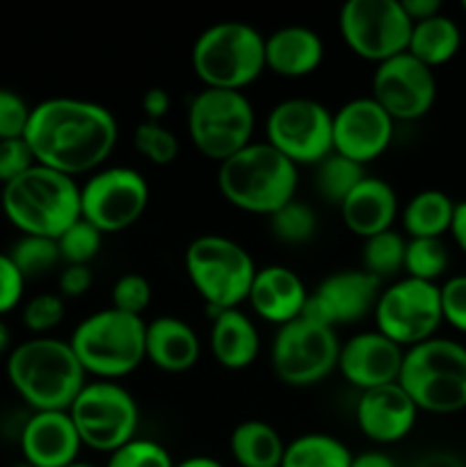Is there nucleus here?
I'll return each mask as SVG.
<instances>
[{"mask_svg":"<svg viewBox=\"0 0 466 467\" xmlns=\"http://www.w3.org/2000/svg\"><path fill=\"white\" fill-rule=\"evenodd\" d=\"M146 322L112 306L96 310L73 328L69 345L85 374L96 381H119L146 360Z\"/></svg>","mask_w":466,"mask_h":467,"instance_id":"6","label":"nucleus"},{"mask_svg":"<svg viewBox=\"0 0 466 467\" xmlns=\"http://www.w3.org/2000/svg\"><path fill=\"white\" fill-rule=\"evenodd\" d=\"M414 467H466L461 463L457 456L446 454V451H434V454L423 456L418 459V463H414Z\"/></svg>","mask_w":466,"mask_h":467,"instance_id":"50","label":"nucleus"},{"mask_svg":"<svg viewBox=\"0 0 466 467\" xmlns=\"http://www.w3.org/2000/svg\"><path fill=\"white\" fill-rule=\"evenodd\" d=\"M418 409L400 383L361 392L356 401V427L375 445H393L405 441L416 427Z\"/></svg>","mask_w":466,"mask_h":467,"instance_id":"21","label":"nucleus"},{"mask_svg":"<svg viewBox=\"0 0 466 467\" xmlns=\"http://www.w3.org/2000/svg\"><path fill=\"white\" fill-rule=\"evenodd\" d=\"M14 467H35V465H30V463H26V461H21V463H16Z\"/></svg>","mask_w":466,"mask_h":467,"instance_id":"54","label":"nucleus"},{"mask_svg":"<svg viewBox=\"0 0 466 467\" xmlns=\"http://www.w3.org/2000/svg\"><path fill=\"white\" fill-rule=\"evenodd\" d=\"M460 26L446 14H437V16L414 23L407 53L418 59V62H423L425 67L434 68L450 62L457 50H460Z\"/></svg>","mask_w":466,"mask_h":467,"instance_id":"28","label":"nucleus"},{"mask_svg":"<svg viewBox=\"0 0 466 467\" xmlns=\"http://www.w3.org/2000/svg\"><path fill=\"white\" fill-rule=\"evenodd\" d=\"M306 299H309V290L300 274L283 265L259 269L251 283L249 296H247L254 315L277 328L302 317Z\"/></svg>","mask_w":466,"mask_h":467,"instance_id":"22","label":"nucleus"},{"mask_svg":"<svg viewBox=\"0 0 466 467\" xmlns=\"http://www.w3.org/2000/svg\"><path fill=\"white\" fill-rule=\"evenodd\" d=\"M101 246H103V233L82 217L58 237L59 258L64 265H87L90 267L91 260L99 255Z\"/></svg>","mask_w":466,"mask_h":467,"instance_id":"37","label":"nucleus"},{"mask_svg":"<svg viewBox=\"0 0 466 467\" xmlns=\"http://www.w3.org/2000/svg\"><path fill=\"white\" fill-rule=\"evenodd\" d=\"M142 109L146 114V121H158L163 123V119L167 117V112L172 109V96L163 87H151L149 91H144L142 96Z\"/></svg>","mask_w":466,"mask_h":467,"instance_id":"46","label":"nucleus"},{"mask_svg":"<svg viewBox=\"0 0 466 467\" xmlns=\"http://www.w3.org/2000/svg\"><path fill=\"white\" fill-rule=\"evenodd\" d=\"M82 447L112 454L137 438L140 406L117 381H87L69 409Z\"/></svg>","mask_w":466,"mask_h":467,"instance_id":"10","label":"nucleus"},{"mask_svg":"<svg viewBox=\"0 0 466 467\" xmlns=\"http://www.w3.org/2000/svg\"><path fill=\"white\" fill-rule=\"evenodd\" d=\"M94 285V274L87 265H64L58 278V290L62 299H80Z\"/></svg>","mask_w":466,"mask_h":467,"instance_id":"45","label":"nucleus"},{"mask_svg":"<svg viewBox=\"0 0 466 467\" xmlns=\"http://www.w3.org/2000/svg\"><path fill=\"white\" fill-rule=\"evenodd\" d=\"M368 176L361 164L352 162V160L343 158V155L332 153L315 167V192L323 196L327 203L338 205L341 208L343 201L355 192L364 178Z\"/></svg>","mask_w":466,"mask_h":467,"instance_id":"31","label":"nucleus"},{"mask_svg":"<svg viewBox=\"0 0 466 467\" xmlns=\"http://www.w3.org/2000/svg\"><path fill=\"white\" fill-rule=\"evenodd\" d=\"M185 274L210 313L233 310L247 301L256 267L249 251L224 235H201L185 249Z\"/></svg>","mask_w":466,"mask_h":467,"instance_id":"8","label":"nucleus"},{"mask_svg":"<svg viewBox=\"0 0 466 467\" xmlns=\"http://www.w3.org/2000/svg\"><path fill=\"white\" fill-rule=\"evenodd\" d=\"M185 126L192 146L222 164L251 144L256 112L245 91L201 89L187 105Z\"/></svg>","mask_w":466,"mask_h":467,"instance_id":"9","label":"nucleus"},{"mask_svg":"<svg viewBox=\"0 0 466 467\" xmlns=\"http://www.w3.org/2000/svg\"><path fill=\"white\" fill-rule=\"evenodd\" d=\"M172 454L160 442L149 438H132L117 451L108 454L105 467H174Z\"/></svg>","mask_w":466,"mask_h":467,"instance_id":"38","label":"nucleus"},{"mask_svg":"<svg viewBox=\"0 0 466 467\" xmlns=\"http://www.w3.org/2000/svg\"><path fill=\"white\" fill-rule=\"evenodd\" d=\"M338 354L336 328L297 317L277 328L270 360L279 381L291 388H311L338 368Z\"/></svg>","mask_w":466,"mask_h":467,"instance_id":"11","label":"nucleus"},{"mask_svg":"<svg viewBox=\"0 0 466 467\" xmlns=\"http://www.w3.org/2000/svg\"><path fill=\"white\" fill-rule=\"evenodd\" d=\"M32 108L18 91L0 87V141L26 137Z\"/></svg>","mask_w":466,"mask_h":467,"instance_id":"41","label":"nucleus"},{"mask_svg":"<svg viewBox=\"0 0 466 467\" xmlns=\"http://www.w3.org/2000/svg\"><path fill=\"white\" fill-rule=\"evenodd\" d=\"M300 171L268 141H251L217 167V187L228 205L270 217L295 199Z\"/></svg>","mask_w":466,"mask_h":467,"instance_id":"3","label":"nucleus"},{"mask_svg":"<svg viewBox=\"0 0 466 467\" xmlns=\"http://www.w3.org/2000/svg\"><path fill=\"white\" fill-rule=\"evenodd\" d=\"M400 3L411 23L425 21V18L441 14V3L439 0H400Z\"/></svg>","mask_w":466,"mask_h":467,"instance_id":"47","label":"nucleus"},{"mask_svg":"<svg viewBox=\"0 0 466 467\" xmlns=\"http://www.w3.org/2000/svg\"><path fill=\"white\" fill-rule=\"evenodd\" d=\"M149 182L137 169L103 167L80 185V217L103 235L122 233L149 208Z\"/></svg>","mask_w":466,"mask_h":467,"instance_id":"15","label":"nucleus"},{"mask_svg":"<svg viewBox=\"0 0 466 467\" xmlns=\"http://www.w3.org/2000/svg\"><path fill=\"white\" fill-rule=\"evenodd\" d=\"M12 351V333H9L7 324L0 319V356L9 354Z\"/></svg>","mask_w":466,"mask_h":467,"instance_id":"52","label":"nucleus"},{"mask_svg":"<svg viewBox=\"0 0 466 467\" xmlns=\"http://www.w3.org/2000/svg\"><path fill=\"white\" fill-rule=\"evenodd\" d=\"M35 164V155H32L30 146L23 137L21 140L0 141V185L3 187L30 171Z\"/></svg>","mask_w":466,"mask_h":467,"instance_id":"42","label":"nucleus"},{"mask_svg":"<svg viewBox=\"0 0 466 467\" xmlns=\"http://www.w3.org/2000/svg\"><path fill=\"white\" fill-rule=\"evenodd\" d=\"M334 114L313 99H286L274 105L265 121L268 144L295 167H318L334 153Z\"/></svg>","mask_w":466,"mask_h":467,"instance_id":"14","label":"nucleus"},{"mask_svg":"<svg viewBox=\"0 0 466 467\" xmlns=\"http://www.w3.org/2000/svg\"><path fill=\"white\" fill-rule=\"evenodd\" d=\"M174 467H224L219 461L210 459V456H190V459H183L181 463Z\"/></svg>","mask_w":466,"mask_h":467,"instance_id":"51","label":"nucleus"},{"mask_svg":"<svg viewBox=\"0 0 466 467\" xmlns=\"http://www.w3.org/2000/svg\"><path fill=\"white\" fill-rule=\"evenodd\" d=\"M352 451L329 433H304L292 438L283 451L281 467H350Z\"/></svg>","mask_w":466,"mask_h":467,"instance_id":"30","label":"nucleus"},{"mask_svg":"<svg viewBox=\"0 0 466 467\" xmlns=\"http://www.w3.org/2000/svg\"><path fill=\"white\" fill-rule=\"evenodd\" d=\"M64 319V299L59 295H37L23 306L21 322L35 337L48 336Z\"/></svg>","mask_w":466,"mask_h":467,"instance_id":"39","label":"nucleus"},{"mask_svg":"<svg viewBox=\"0 0 466 467\" xmlns=\"http://www.w3.org/2000/svg\"><path fill=\"white\" fill-rule=\"evenodd\" d=\"M397 383L418 410L460 413L466 409V347L448 337H429L409 347Z\"/></svg>","mask_w":466,"mask_h":467,"instance_id":"5","label":"nucleus"},{"mask_svg":"<svg viewBox=\"0 0 466 467\" xmlns=\"http://www.w3.org/2000/svg\"><path fill=\"white\" fill-rule=\"evenodd\" d=\"M7 255L12 258V263L16 265L26 281L46 276V274L53 272L62 263L58 240H50V237L21 235L14 242L12 249L7 251Z\"/></svg>","mask_w":466,"mask_h":467,"instance_id":"34","label":"nucleus"},{"mask_svg":"<svg viewBox=\"0 0 466 467\" xmlns=\"http://www.w3.org/2000/svg\"><path fill=\"white\" fill-rule=\"evenodd\" d=\"M23 461L35 467H69L82 450L80 436L69 410H37L27 415L18 431Z\"/></svg>","mask_w":466,"mask_h":467,"instance_id":"20","label":"nucleus"},{"mask_svg":"<svg viewBox=\"0 0 466 467\" xmlns=\"http://www.w3.org/2000/svg\"><path fill=\"white\" fill-rule=\"evenodd\" d=\"M228 450L240 467H281L286 442L272 424L263 420H245L231 431Z\"/></svg>","mask_w":466,"mask_h":467,"instance_id":"27","label":"nucleus"},{"mask_svg":"<svg viewBox=\"0 0 466 467\" xmlns=\"http://www.w3.org/2000/svg\"><path fill=\"white\" fill-rule=\"evenodd\" d=\"M439 292H441L443 322L460 333H466V274L448 278L443 285H439Z\"/></svg>","mask_w":466,"mask_h":467,"instance_id":"43","label":"nucleus"},{"mask_svg":"<svg viewBox=\"0 0 466 467\" xmlns=\"http://www.w3.org/2000/svg\"><path fill=\"white\" fill-rule=\"evenodd\" d=\"M132 146L142 158L149 160L151 164H158V167L172 164L181 150L178 137L158 121L137 123L135 130H132Z\"/></svg>","mask_w":466,"mask_h":467,"instance_id":"36","label":"nucleus"},{"mask_svg":"<svg viewBox=\"0 0 466 467\" xmlns=\"http://www.w3.org/2000/svg\"><path fill=\"white\" fill-rule=\"evenodd\" d=\"M69 467H96V465H91V463H80V461H76V463L69 465Z\"/></svg>","mask_w":466,"mask_h":467,"instance_id":"53","label":"nucleus"},{"mask_svg":"<svg viewBox=\"0 0 466 467\" xmlns=\"http://www.w3.org/2000/svg\"><path fill=\"white\" fill-rule=\"evenodd\" d=\"M402 360H405V349L375 328V331L356 333L343 342L336 369L352 388L365 392L397 383Z\"/></svg>","mask_w":466,"mask_h":467,"instance_id":"19","label":"nucleus"},{"mask_svg":"<svg viewBox=\"0 0 466 467\" xmlns=\"http://www.w3.org/2000/svg\"><path fill=\"white\" fill-rule=\"evenodd\" d=\"M7 379L14 392L37 410H69L85 388L87 374L69 340L41 336L12 347L7 354Z\"/></svg>","mask_w":466,"mask_h":467,"instance_id":"2","label":"nucleus"},{"mask_svg":"<svg viewBox=\"0 0 466 467\" xmlns=\"http://www.w3.org/2000/svg\"><path fill=\"white\" fill-rule=\"evenodd\" d=\"M338 210L347 231L368 240L393 228L397 219V194L384 178L365 176Z\"/></svg>","mask_w":466,"mask_h":467,"instance_id":"23","label":"nucleus"},{"mask_svg":"<svg viewBox=\"0 0 466 467\" xmlns=\"http://www.w3.org/2000/svg\"><path fill=\"white\" fill-rule=\"evenodd\" d=\"M190 59L204 89L242 91L263 76L265 36L249 23H215L196 36Z\"/></svg>","mask_w":466,"mask_h":467,"instance_id":"7","label":"nucleus"},{"mask_svg":"<svg viewBox=\"0 0 466 467\" xmlns=\"http://www.w3.org/2000/svg\"><path fill=\"white\" fill-rule=\"evenodd\" d=\"M461 9H464V12H466V0H464V3H461Z\"/></svg>","mask_w":466,"mask_h":467,"instance_id":"55","label":"nucleus"},{"mask_svg":"<svg viewBox=\"0 0 466 467\" xmlns=\"http://www.w3.org/2000/svg\"><path fill=\"white\" fill-rule=\"evenodd\" d=\"M144 354L154 368L167 374L190 372L201 356V340L183 319L163 315L146 324Z\"/></svg>","mask_w":466,"mask_h":467,"instance_id":"24","label":"nucleus"},{"mask_svg":"<svg viewBox=\"0 0 466 467\" xmlns=\"http://www.w3.org/2000/svg\"><path fill=\"white\" fill-rule=\"evenodd\" d=\"M411 27L400 0H350L338 14V32L347 48L375 64L407 53Z\"/></svg>","mask_w":466,"mask_h":467,"instance_id":"12","label":"nucleus"},{"mask_svg":"<svg viewBox=\"0 0 466 467\" xmlns=\"http://www.w3.org/2000/svg\"><path fill=\"white\" fill-rule=\"evenodd\" d=\"M450 235L455 244L466 254V201L455 203V214H452Z\"/></svg>","mask_w":466,"mask_h":467,"instance_id":"49","label":"nucleus"},{"mask_svg":"<svg viewBox=\"0 0 466 467\" xmlns=\"http://www.w3.org/2000/svg\"><path fill=\"white\" fill-rule=\"evenodd\" d=\"M350 467H397L396 461L382 450H368L364 454L352 456Z\"/></svg>","mask_w":466,"mask_h":467,"instance_id":"48","label":"nucleus"},{"mask_svg":"<svg viewBox=\"0 0 466 467\" xmlns=\"http://www.w3.org/2000/svg\"><path fill=\"white\" fill-rule=\"evenodd\" d=\"M210 351L224 369L240 372L251 368L260 354V336L254 319L240 308L215 313L210 324Z\"/></svg>","mask_w":466,"mask_h":467,"instance_id":"26","label":"nucleus"},{"mask_svg":"<svg viewBox=\"0 0 466 467\" xmlns=\"http://www.w3.org/2000/svg\"><path fill=\"white\" fill-rule=\"evenodd\" d=\"M26 278L18 272L16 265L12 263L7 254H0V319L23 301V292H26Z\"/></svg>","mask_w":466,"mask_h":467,"instance_id":"44","label":"nucleus"},{"mask_svg":"<svg viewBox=\"0 0 466 467\" xmlns=\"http://www.w3.org/2000/svg\"><path fill=\"white\" fill-rule=\"evenodd\" d=\"M0 208L21 235L58 240L80 219V185L76 178L35 164L3 187Z\"/></svg>","mask_w":466,"mask_h":467,"instance_id":"4","label":"nucleus"},{"mask_svg":"<svg viewBox=\"0 0 466 467\" xmlns=\"http://www.w3.org/2000/svg\"><path fill=\"white\" fill-rule=\"evenodd\" d=\"M151 283L142 274H123L112 285V308L119 313L142 317L151 306Z\"/></svg>","mask_w":466,"mask_h":467,"instance_id":"40","label":"nucleus"},{"mask_svg":"<svg viewBox=\"0 0 466 467\" xmlns=\"http://www.w3.org/2000/svg\"><path fill=\"white\" fill-rule=\"evenodd\" d=\"M373 317L382 336L409 349L437 337L443 324L441 292L437 283L405 276L379 292Z\"/></svg>","mask_w":466,"mask_h":467,"instance_id":"13","label":"nucleus"},{"mask_svg":"<svg viewBox=\"0 0 466 467\" xmlns=\"http://www.w3.org/2000/svg\"><path fill=\"white\" fill-rule=\"evenodd\" d=\"M393 132L396 121L373 96L352 99L334 112V153L365 167L387 153Z\"/></svg>","mask_w":466,"mask_h":467,"instance_id":"18","label":"nucleus"},{"mask_svg":"<svg viewBox=\"0 0 466 467\" xmlns=\"http://www.w3.org/2000/svg\"><path fill=\"white\" fill-rule=\"evenodd\" d=\"M370 96L393 121H416L425 117L437 100V78L423 62L409 53H400L377 64Z\"/></svg>","mask_w":466,"mask_h":467,"instance_id":"16","label":"nucleus"},{"mask_svg":"<svg viewBox=\"0 0 466 467\" xmlns=\"http://www.w3.org/2000/svg\"><path fill=\"white\" fill-rule=\"evenodd\" d=\"M448 263H450V255H448L443 240H437V237L407 240L405 269L402 272H407L409 278L425 283H437L446 274Z\"/></svg>","mask_w":466,"mask_h":467,"instance_id":"35","label":"nucleus"},{"mask_svg":"<svg viewBox=\"0 0 466 467\" xmlns=\"http://www.w3.org/2000/svg\"><path fill=\"white\" fill-rule=\"evenodd\" d=\"M452 214H455V203L450 196L439 190H423L407 201L400 219L409 240L416 237L441 240L443 233H450Z\"/></svg>","mask_w":466,"mask_h":467,"instance_id":"29","label":"nucleus"},{"mask_svg":"<svg viewBox=\"0 0 466 467\" xmlns=\"http://www.w3.org/2000/svg\"><path fill=\"white\" fill-rule=\"evenodd\" d=\"M405 251L407 240L402 233L397 231H384L379 235L364 240V249H361V263H364V272L375 276L377 281L384 278H393L405 269Z\"/></svg>","mask_w":466,"mask_h":467,"instance_id":"32","label":"nucleus"},{"mask_svg":"<svg viewBox=\"0 0 466 467\" xmlns=\"http://www.w3.org/2000/svg\"><path fill=\"white\" fill-rule=\"evenodd\" d=\"M382 281L364 269H343L324 278L313 292H309L302 317L324 327L355 324L375 313Z\"/></svg>","mask_w":466,"mask_h":467,"instance_id":"17","label":"nucleus"},{"mask_svg":"<svg viewBox=\"0 0 466 467\" xmlns=\"http://www.w3.org/2000/svg\"><path fill=\"white\" fill-rule=\"evenodd\" d=\"M23 140L37 164L76 178L103 169L117 146L119 126L105 105L55 96L32 108Z\"/></svg>","mask_w":466,"mask_h":467,"instance_id":"1","label":"nucleus"},{"mask_svg":"<svg viewBox=\"0 0 466 467\" xmlns=\"http://www.w3.org/2000/svg\"><path fill=\"white\" fill-rule=\"evenodd\" d=\"M324 59V44L306 26H286L265 36V68L274 76L297 80L318 71Z\"/></svg>","mask_w":466,"mask_h":467,"instance_id":"25","label":"nucleus"},{"mask_svg":"<svg viewBox=\"0 0 466 467\" xmlns=\"http://www.w3.org/2000/svg\"><path fill=\"white\" fill-rule=\"evenodd\" d=\"M268 219L274 240L286 246L306 244V242L313 240L315 231H318V217H315L313 208L297 199L288 201Z\"/></svg>","mask_w":466,"mask_h":467,"instance_id":"33","label":"nucleus"}]
</instances>
